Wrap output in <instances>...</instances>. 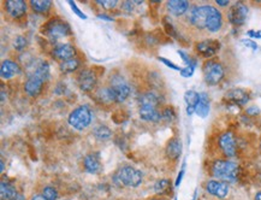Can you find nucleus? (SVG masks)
I'll list each match as a JSON object with an SVG mask.
<instances>
[{
  "label": "nucleus",
  "mask_w": 261,
  "mask_h": 200,
  "mask_svg": "<svg viewBox=\"0 0 261 200\" xmlns=\"http://www.w3.org/2000/svg\"><path fill=\"white\" fill-rule=\"evenodd\" d=\"M162 104L160 95L155 92H146L138 96V115L141 120L152 123H158L163 120V110L159 106Z\"/></svg>",
  "instance_id": "nucleus-1"
},
{
  "label": "nucleus",
  "mask_w": 261,
  "mask_h": 200,
  "mask_svg": "<svg viewBox=\"0 0 261 200\" xmlns=\"http://www.w3.org/2000/svg\"><path fill=\"white\" fill-rule=\"evenodd\" d=\"M40 32L51 42L59 41L72 34L70 24L61 17H52L51 20L47 21L45 24H42Z\"/></svg>",
  "instance_id": "nucleus-2"
},
{
  "label": "nucleus",
  "mask_w": 261,
  "mask_h": 200,
  "mask_svg": "<svg viewBox=\"0 0 261 200\" xmlns=\"http://www.w3.org/2000/svg\"><path fill=\"white\" fill-rule=\"evenodd\" d=\"M211 174L222 182H235L240 175V167L231 161L226 159H217L211 167Z\"/></svg>",
  "instance_id": "nucleus-3"
},
{
  "label": "nucleus",
  "mask_w": 261,
  "mask_h": 200,
  "mask_svg": "<svg viewBox=\"0 0 261 200\" xmlns=\"http://www.w3.org/2000/svg\"><path fill=\"white\" fill-rule=\"evenodd\" d=\"M142 173L130 165L121 167L113 175L115 183H117L118 186L129 187V188H136L142 183Z\"/></svg>",
  "instance_id": "nucleus-4"
},
{
  "label": "nucleus",
  "mask_w": 261,
  "mask_h": 200,
  "mask_svg": "<svg viewBox=\"0 0 261 200\" xmlns=\"http://www.w3.org/2000/svg\"><path fill=\"white\" fill-rule=\"evenodd\" d=\"M203 80L208 86H217L225 76V68L218 59H208L202 67Z\"/></svg>",
  "instance_id": "nucleus-5"
},
{
  "label": "nucleus",
  "mask_w": 261,
  "mask_h": 200,
  "mask_svg": "<svg viewBox=\"0 0 261 200\" xmlns=\"http://www.w3.org/2000/svg\"><path fill=\"white\" fill-rule=\"evenodd\" d=\"M92 110L88 105H80L70 112L68 117L69 124L77 130H83L92 123Z\"/></svg>",
  "instance_id": "nucleus-6"
},
{
  "label": "nucleus",
  "mask_w": 261,
  "mask_h": 200,
  "mask_svg": "<svg viewBox=\"0 0 261 200\" xmlns=\"http://www.w3.org/2000/svg\"><path fill=\"white\" fill-rule=\"evenodd\" d=\"M109 87L112 93V98H113V102H115V104L124 103L125 100L129 98V95H130L131 93V87L129 86V83L119 76L112 77Z\"/></svg>",
  "instance_id": "nucleus-7"
},
{
  "label": "nucleus",
  "mask_w": 261,
  "mask_h": 200,
  "mask_svg": "<svg viewBox=\"0 0 261 200\" xmlns=\"http://www.w3.org/2000/svg\"><path fill=\"white\" fill-rule=\"evenodd\" d=\"M76 82L78 88L82 90V92H93L96 88L97 84V75L95 70H93L90 68H82L81 70H78Z\"/></svg>",
  "instance_id": "nucleus-8"
},
{
  "label": "nucleus",
  "mask_w": 261,
  "mask_h": 200,
  "mask_svg": "<svg viewBox=\"0 0 261 200\" xmlns=\"http://www.w3.org/2000/svg\"><path fill=\"white\" fill-rule=\"evenodd\" d=\"M219 148L222 149L223 155L228 158H232L237 155V137L230 130L222 133L218 139Z\"/></svg>",
  "instance_id": "nucleus-9"
},
{
  "label": "nucleus",
  "mask_w": 261,
  "mask_h": 200,
  "mask_svg": "<svg viewBox=\"0 0 261 200\" xmlns=\"http://www.w3.org/2000/svg\"><path fill=\"white\" fill-rule=\"evenodd\" d=\"M211 8H212V5L194 6L189 14L190 23L200 30L206 29L207 22H208V17H210Z\"/></svg>",
  "instance_id": "nucleus-10"
},
{
  "label": "nucleus",
  "mask_w": 261,
  "mask_h": 200,
  "mask_svg": "<svg viewBox=\"0 0 261 200\" xmlns=\"http://www.w3.org/2000/svg\"><path fill=\"white\" fill-rule=\"evenodd\" d=\"M248 17V8L246 4L242 2L235 3L234 5L230 6L228 11V21L230 22L232 26L241 27L246 23Z\"/></svg>",
  "instance_id": "nucleus-11"
},
{
  "label": "nucleus",
  "mask_w": 261,
  "mask_h": 200,
  "mask_svg": "<svg viewBox=\"0 0 261 200\" xmlns=\"http://www.w3.org/2000/svg\"><path fill=\"white\" fill-rule=\"evenodd\" d=\"M4 9L6 15L12 20H21L27 15L28 4L24 0H6Z\"/></svg>",
  "instance_id": "nucleus-12"
},
{
  "label": "nucleus",
  "mask_w": 261,
  "mask_h": 200,
  "mask_svg": "<svg viewBox=\"0 0 261 200\" xmlns=\"http://www.w3.org/2000/svg\"><path fill=\"white\" fill-rule=\"evenodd\" d=\"M51 56L52 58L62 63V62L77 57V49L71 43H58L52 48Z\"/></svg>",
  "instance_id": "nucleus-13"
},
{
  "label": "nucleus",
  "mask_w": 261,
  "mask_h": 200,
  "mask_svg": "<svg viewBox=\"0 0 261 200\" xmlns=\"http://www.w3.org/2000/svg\"><path fill=\"white\" fill-rule=\"evenodd\" d=\"M46 81L42 80L41 77L37 76L35 73H31L26 82H24V92L30 98H37L42 93L43 86H45Z\"/></svg>",
  "instance_id": "nucleus-14"
},
{
  "label": "nucleus",
  "mask_w": 261,
  "mask_h": 200,
  "mask_svg": "<svg viewBox=\"0 0 261 200\" xmlns=\"http://www.w3.org/2000/svg\"><path fill=\"white\" fill-rule=\"evenodd\" d=\"M220 46L222 45H220L218 40L207 39L197 42L196 46H195V49H196L197 53L202 56V57L212 59L213 56L218 53V51L220 49Z\"/></svg>",
  "instance_id": "nucleus-15"
},
{
  "label": "nucleus",
  "mask_w": 261,
  "mask_h": 200,
  "mask_svg": "<svg viewBox=\"0 0 261 200\" xmlns=\"http://www.w3.org/2000/svg\"><path fill=\"white\" fill-rule=\"evenodd\" d=\"M21 73L22 68L17 62L11 61V59L3 61L2 67H0V76H2L3 80H11L14 77L18 76Z\"/></svg>",
  "instance_id": "nucleus-16"
},
{
  "label": "nucleus",
  "mask_w": 261,
  "mask_h": 200,
  "mask_svg": "<svg viewBox=\"0 0 261 200\" xmlns=\"http://www.w3.org/2000/svg\"><path fill=\"white\" fill-rule=\"evenodd\" d=\"M206 190L211 195L217 196L219 199H225L229 194V186L228 183L222 182V181L210 180L206 183Z\"/></svg>",
  "instance_id": "nucleus-17"
},
{
  "label": "nucleus",
  "mask_w": 261,
  "mask_h": 200,
  "mask_svg": "<svg viewBox=\"0 0 261 200\" xmlns=\"http://www.w3.org/2000/svg\"><path fill=\"white\" fill-rule=\"evenodd\" d=\"M83 168L88 174H99L102 169L99 155L97 153H89V155H87L83 159Z\"/></svg>",
  "instance_id": "nucleus-18"
},
{
  "label": "nucleus",
  "mask_w": 261,
  "mask_h": 200,
  "mask_svg": "<svg viewBox=\"0 0 261 200\" xmlns=\"http://www.w3.org/2000/svg\"><path fill=\"white\" fill-rule=\"evenodd\" d=\"M223 27V15L218 9L212 6L211 8L208 22H207V28L206 30H208L210 33H217L222 29Z\"/></svg>",
  "instance_id": "nucleus-19"
},
{
  "label": "nucleus",
  "mask_w": 261,
  "mask_h": 200,
  "mask_svg": "<svg viewBox=\"0 0 261 200\" xmlns=\"http://www.w3.org/2000/svg\"><path fill=\"white\" fill-rule=\"evenodd\" d=\"M226 99L235 103L237 105H244L249 102L250 95L246 89L243 88H232L226 93Z\"/></svg>",
  "instance_id": "nucleus-20"
},
{
  "label": "nucleus",
  "mask_w": 261,
  "mask_h": 200,
  "mask_svg": "<svg viewBox=\"0 0 261 200\" xmlns=\"http://www.w3.org/2000/svg\"><path fill=\"white\" fill-rule=\"evenodd\" d=\"M182 141L178 137H172L169 140V142L166 143V157L171 159V161H177L182 155Z\"/></svg>",
  "instance_id": "nucleus-21"
},
{
  "label": "nucleus",
  "mask_w": 261,
  "mask_h": 200,
  "mask_svg": "<svg viewBox=\"0 0 261 200\" xmlns=\"http://www.w3.org/2000/svg\"><path fill=\"white\" fill-rule=\"evenodd\" d=\"M189 2L187 0H169L166 3V8H168L169 12L174 16H182L189 9Z\"/></svg>",
  "instance_id": "nucleus-22"
},
{
  "label": "nucleus",
  "mask_w": 261,
  "mask_h": 200,
  "mask_svg": "<svg viewBox=\"0 0 261 200\" xmlns=\"http://www.w3.org/2000/svg\"><path fill=\"white\" fill-rule=\"evenodd\" d=\"M0 198L2 200H21V195L18 194L14 184L9 181H2V183H0Z\"/></svg>",
  "instance_id": "nucleus-23"
},
{
  "label": "nucleus",
  "mask_w": 261,
  "mask_h": 200,
  "mask_svg": "<svg viewBox=\"0 0 261 200\" xmlns=\"http://www.w3.org/2000/svg\"><path fill=\"white\" fill-rule=\"evenodd\" d=\"M210 109H211L210 95L207 94L206 92L200 93V100H199V104L196 105V109H195V114L201 118H206L210 114Z\"/></svg>",
  "instance_id": "nucleus-24"
},
{
  "label": "nucleus",
  "mask_w": 261,
  "mask_h": 200,
  "mask_svg": "<svg viewBox=\"0 0 261 200\" xmlns=\"http://www.w3.org/2000/svg\"><path fill=\"white\" fill-rule=\"evenodd\" d=\"M200 100V93L195 92V90L190 89L187 90L184 93V102L187 104V115L188 116H191V115L195 114V109H196V105L199 104Z\"/></svg>",
  "instance_id": "nucleus-25"
},
{
  "label": "nucleus",
  "mask_w": 261,
  "mask_h": 200,
  "mask_svg": "<svg viewBox=\"0 0 261 200\" xmlns=\"http://www.w3.org/2000/svg\"><path fill=\"white\" fill-rule=\"evenodd\" d=\"M51 0H30L29 6L31 11L39 15H46L52 9Z\"/></svg>",
  "instance_id": "nucleus-26"
},
{
  "label": "nucleus",
  "mask_w": 261,
  "mask_h": 200,
  "mask_svg": "<svg viewBox=\"0 0 261 200\" xmlns=\"http://www.w3.org/2000/svg\"><path fill=\"white\" fill-rule=\"evenodd\" d=\"M94 98H95L96 102L100 103V104H103V105L115 104V102H113V98H112V93L111 90H110L109 86L97 88L95 90V93H94Z\"/></svg>",
  "instance_id": "nucleus-27"
},
{
  "label": "nucleus",
  "mask_w": 261,
  "mask_h": 200,
  "mask_svg": "<svg viewBox=\"0 0 261 200\" xmlns=\"http://www.w3.org/2000/svg\"><path fill=\"white\" fill-rule=\"evenodd\" d=\"M80 68L81 59L78 57H75L72 59H69V61L59 63V70H61L63 74H72L75 73V71H77Z\"/></svg>",
  "instance_id": "nucleus-28"
},
{
  "label": "nucleus",
  "mask_w": 261,
  "mask_h": 200,
  "mask_svg": "<svg viewBox=\"0 0 261 200\" xmlns=\"http://www.w3.org/2000/svg\"><path fill=\"white\" fill-rule=\"evenodd\" d=\"M154 192L158 195H166L171 193V181L162 179L154 183Z\"/></svg>",
  "instance_id": "nucleus-29"
},
{
  "label": "nucleus",
  "mask_w": 261,
  "mask_h": 200,
  "mask_svg": "<svg viewBox=\"0 0 261 200\" xmlns=\"http://www.w3.org/2000/svg\"><path fill=\"white\" fill-rule=\"evenodd\" d=\"M94 135L99 140H109L112 136V132L108 126H99L94 130Z\"/></svg>",
  "instance_id": "nucleus-30"
},
{
  "label": "nucleus",
  "mask_w": 261,
  "mask_h": 200,
  "mask_svg": "<svg viewBox=\"0 0 261 200\" xmlns=\"http://www.w3.org/2000/svg\"><path fill=\"white\" fill-rule=\"evenodd\" d=\"M41 194L46 200H57L58 199V190L53 186H46L42 189Z\"/></svg>",
  "instance_id": "nucleus-31"
},
{
  "label": "nucleus",
  "mask_w": 261,
  "mask_h": 200,
  "mask_svg": "<svg viewBox=\"0 0 261 200\" xmlns=\"http://www.w3.org/2000/svg\"><path fill=\"white\" fill-rule=\"evenodd\" d=\"M163 24H164L165 32L168 33L170 36L177 39L178 33H177V30H176V28L174 27V24L171 23V20H169V17H164V20H163Z\"/></svg>",
  "instance_id": "nucleus-32"
},
{
  "label": "nucleus",
  "mask_w": 261,
  "mask_h": 200,
  "mask_svg": "<svg viewBox=\"0 0 261 200\" xmlns=\"http://www.w3.org/2000/svg\"><path fill=\"white\" fill-rule=\"evenodd\" d=\"M27 46H28V40L24 36L20 35L14 40V48L16 49V51H18V52L24 51Z\"/></svg>",
  "instance_id": "nucleus-33"
},
{
  "label": "nucleus",
  "mask_w": 261,
  "mask_h": 200,
  "mask_svg": "<svg viewBox=\"0 0 261 200\" xmlns=\"http://www.w3.org/2000/svg\"><path fill=\"white\" fill-rule=\"evenodd\" d=\"M177 53H178L179 57L182 58V61H183L184 63H185V67H189V65H196L197 64V62L195 61V59L191 58L187 52L182 51V49H178Z\"/></svg>",
  "instance_id": "nucleus-34"
},
{
  "label": "nucleus",
  "mask_w": 261,
  "mask_h": 200,
  "mask_svg": "<svg viewBox=\"0 0 261 200\" xmlns=\"http://www.w3.org/2000/svg\"><path fill=\"white\" fill-rule=\"evenodd\" d=\"M95 3L97 5L101 6V8L106 9V10H112V9H115L118 5L117 0H97Z\"/></svg>",
  "instance_id": "nucleus-35"
},
{
  "label": "nucleus",
  "mask_w": 261,
  "mask_h": 200,
  "mask_svg": "<svg viewBox=\"0 0 261 200\" xmlns=\"http://www.w3.org/2000/svg\"><path fill=\"white\" fill-rule=\"evenodd\" d=\"M163 120H166L169 122L174 121L176 118V112L174 110V108H165L163 109Z\"/></svg>",
  "instance_id": "nucleus-36"
},
{
  "label": "nucleus",
  "mask_w": 261,
  "mask_h": 200,
  "mask_svg": "<svg viewBox=\"0 0 261 200\" xmlns=\"http://www.w3.org/2000/svg\"><path fill=\"white\" fill-rule=\"evenodd\" d=\"M68 4L70 5V8H71V10L74 11V14L76 15L77 17H80L81 20H87V15L86 14H83L82 11L80 10V9L77 8V5H76V3L75 2H72V0H69L68 2Z\"/></svg>",
  "instance_id": "nucleus-37"
},
{
  "label": "nucleus",
  "mask_w": 261,
  "mask_h": 200,
  "mask_svg": "<svg viewBox=\"0 0 261 200\" xmlns=\"http://www.w3.org/2000/svg\"><path fill=\"white\" fill-rule=\"evenodd\" d=\"M195 68H196V65H189V67L182 68V70L179 71V74H181V76L187 77L188 79V77H191L194 75Z\"/></svg>",
  "instance_id": "nucleus-38"
},
{
  "label": "nucleus",
  "mask_w": 261,
  "mask_h": 200,
  "mask_svg": "<svg viewBox=\"0 0 261 200\" xmlns=\"http://www.w3.org/2000/svg\"><path fill=\"white\" fill-rule=\"evenodd\" d=\"M158 59H159L160 62H162L163 64H165L166 67L171 68L172 70H176V71H181V70H182L181 67H178V65H176L175 63H172V62L169 61V59H166V58H164V57H158Z\"/></svg>",
  "instance_id": "nucleus-39"
},
{
  "label": "nucleus",
  "mask_w": 261,
  "mask_h": 200,
  "mask_svg": "<svg viewBox=\"0 0 261 200\" xmlns=\"http://www.w3.org/2000/svg\"><path fill=\"white\" fill-rule=\"evenodd\" d=\"M242 43H243V45L246 46V47L253 49V51H256V49H257L256 42L253 41V40H251V39H243V40H242Z\"/></svg>",
  "instance_id": "nucleus-40"
},
{
  "label": "nucleus",
  "mask_w": 261,
  "mask_h": 200,
  "mask_svg": "<svg viewBox=\"0 0 261 200\" xmlns=\"http://www.w3.org/2000/svg\"><path fill=\"white\" fill-rule=\"evenodd\" d=\"M135 4H136L135 2H124L123 4H122V9H123V10L127 11V12H131V11H133V8H134Z\"/></svg>",
  "instance_id": "nucleus-41"
},
{
  "label": "nucleus",
  "mask_w": 261,
  "mask_h": 200,
  "mask_svg": "<svg viewBox=\"0 0 261 200\" xmlns=\"http://www.w3.org/2000/svg\"><path fill=\"white\" fill-rule=\"evenodd\" d=\"M184 173H185V163H183V168H182V170L179 171L177 179H176V182H175V186L178 187L179 184H181L182 180H183V176H184Z\"/></svg>",
  "instance_id": "nucleus-42"
},
{
  "label": "nucleus",
  "mask_w": 261,
  "mask_h": 200,
  "mask_svg": "<svg viewBox=\"0 0 261 200\" xmlns=\"http://www.w3.org/2000/svg\"><path fill=\"white\" fill-rule=\"evenodd\" d=\"M247 35L249 37H254V39H261V33L255 32V30H248Z\"/></svg>",
  "instance_id": "nucleus-43"
},
{
  "label": "nucleus",
  "mask_w": 261,
  "mask_h": 200,
  "mask_svg": "<svg viewBox=\"0 0 261 200\" xmlns=\"http://www.w3.org/2000/svg\"><path fill=\"white\" fill-rule=\"evenodd\" d=\"M97 18H99V20L106 21V22H112L113 21V18L111 16H109V15H106V14H99V15H97Z\"/></svg>",
  "instance_id": "nucleus-44"
},
{
  "label": "nucleus",
  "mask_w": 261,
  "mask_h": 200,
  "mask_svg": "<svg viewBox=\"0 0 261 200\" xmlns=\"http://www.w3.org/2000/svg\"><path fill=\"white\" fill-rule=\"evenodd\" d=\"M259 112H260L259 108H256V106H253V108H249L247 110V114H249V115H257Z\"/></svg>",
  "instance_id": "nucleus-45"
},
{
  "label": "nucleus",
  "mask_w": 261,
  "mask_h": 200,
  "mask_svg": "<svg viewBox=\"0 0 261 200\" xmlns=\"http://www.w3.org/2000/svg\"><path fill=\"white\" fill-rule=\"evenodd\" d=\"M216 3L219 6H228L229 4H230V2H229V0H217Z\"/></svg>",
  "instance_id": "nucleus-46"
},
{
  "label": "nucleus",
  "mask_w": 261,
  "mask_h": 200,
  "mask_svg": "<svg viewBox=\"0 0 261 200\" xmlns=\"http://www.w3.org/2000/svg\"><path fill=\"white\" fill-rule=\"evenodd\" d=\"M30 200H46V199L43 198L42 194H34V195L30 198Z\"/></svg>",
  "instance_id": "nucleus-47"
},
{
  "label": "nucleus",
  "mask_w": 261,
  "mask_h": 200,
  "mask_svg": "<svg viewBox=\"0 0 261 200\" xmlns=\"http://www.w3.org/2000/svg\"><path fill=\"white\" fill-rule=\"evenodd\" d=\"M254 200H261V190H260V192L256 193L255 198H254Z\"/></svg>",
  "instance_id": "nucleus-48"
},
{
  "label": "nucleus",
  "mask_w": 261,
  "mask_h": 200,
  "mask_svg": "<svg viewBox=\"0 0 261 200\" xmlns=\"http://www.w3.org/2000/svg\"><path fill=\"white\" fill-rule=\"evenodd\" d=\"M149 200H166V199L163 198V196H154V198H150Z\"/></svg>",
  "instance_id": "nucleus-49"
},
{
  "label": "nucleus",
  "mask_w": 261,
  "mask_h": 200,
  "mask_svg": "<svg viewBox=\"0 0 261 200\" xmlns=\"http://www.w3.org/2000/svg\"><path fill=\"white\" fill-rule=\"evenodd\" d=\"M196 196H197V190H195L194 195H193V199H191V200H196Z\"/></svg>",
  "instance_id": "nucleus-50"
},
{
  "label": "nucleus",
  "mask_w": 261,
  "mask_h": 200,
  "mask_svg": "<svg viewBox=\"0 0 261 200\" xmlns=\"http://www.w3.org/2000/svg\"><path fill=\"white\" fill-rule=\"evenodd\" d=\"M4 168H5V163H4V161L2 159V173L4 171Z\"/></svg>",
  "instance_id": "nucleus-51"
},
{
  "label": "nucleus",
  "mask_w": 261,
  "mask_h": 200,
  "mask_svg": "<svg viewBox=\"0 0 261 200\" xmlns=\"http://www.w3.org/2000/svg\"><path fill=\"white\" fill-rule=\"evenodd\" d=\"M260 148H261V140H260Z\"/></svg>",
  "instance_id": "nucleus-52"
},
{
  "label": "nucleus",
  "mask_w": 261,
  "mask_h": 200,
  "mask_svg": "<svg viewBox=\"0 0 261 200\" xmlns=\"http://www.w3.org/2000/svg\"><path fill=\"white\" fill-rule=\"evenodd\" d=\"M175 200H177V198H175Z\"/></svg>",
  "instance_id": "nucleus-53"
}]
</instances>
